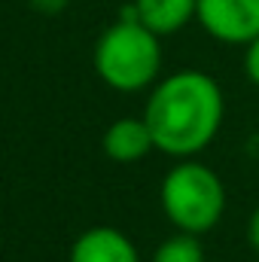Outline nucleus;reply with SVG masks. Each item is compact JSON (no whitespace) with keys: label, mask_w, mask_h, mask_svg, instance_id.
I'll use <instances>...</instances> for the list:
<instances>
[{"label":"nucleus","mask_w":259,"mask_h":262,"mask_svg":"<svg viewBox=\"0 0 259 262\" xmlns=\"http://www.w3.org/2000/svg\"><path fill=\"white\" fill-rule=\"evenodd\" d=\"M137 21H143L153 34L168 37L186 28L198 12V0H134L128 6Z\"/></svg>","instance_id":"7"},{"label":"nucleus","mask_w":259,"mask_h":262,"mask_svg":"<svg viewBox=\"0 0 259 262\" xmlns=\"http://www.w3.org/2000/svg\"><path fill=\"white\" fill-rule=\"evenodd\" d=\"M70 262H140V253L125 232L113 226H92L70 244Z\"/></svg>","instance_id":"5"},{"label":"nucleus","mask_w":259,"mask_h":262,"mask_svg":"<svg viewBox=\"0 0 259 262\" xmlns=\"http://www.w3.org/2000/svg\"><path fill=\"white\" fill-rule=\"evenodd\" d=\"M244 73H247V79L259 89V37L253 43L244 46Z\"/></svg>","instance_id":"9"},{"label":"nucleus","mask_w":259,"mask_h":262,"mask_svg":"<svg viewBox=\"0 0 259 262\" xmlns=\"http://www.w3.org/2000/svg\"><path fill=\"white\" fill-rule=\"evenodd\" d=\"M149 262H207V256H204V244L198 235L174 232L153 250Z\"/></svg>","instance_id":"8"},{"label":"nucleus","mask_w":259,"mask_h":262,"mask_svg":"<svg viewBox=\"0 0 259 262\" xmlns=\"http://www.w3.org/2000/svg\"><path fill=\"white\" fill-rule=\"evenodd\" d=\"M95 73L113 92L134 95L153 89L162 70V37L125 9L119 21L101 31L95 43Z\"/></svg>","instance_id":"2"},{"label":"nucleus","mask_w":259,"mask_h":262,"mask_svg":"<svg viewBox=\"0 0 259 262\" xmlns=\"http://www.w3.org/2000/svg\"><path fill=\"white\" fill-rule=\"evenodd\" d=\"M247 244L259 253V204L253 207V213L247 216Z\"/></svg>","instance_id":"11"},{"label":"nucleus","mask_w":259,"mask_h":262,"mask_svg":"<svg viewBox=\"0 0 259 262\" xmlns=\"http://www.w3.org/2000/svg\"><path fill=\"white\" fill-rule=\"evenodd\" d=\"M195 21L226 46H247L259 37V0H198Z\"/></svg>","instance_id":"4"},{"label":"nucleus","mask_w":259,"mask_h":262,"mask_svg":"<svg viewBox=\"0 0 259 262\" xmlns=\"http://www.w3.org/2000/svg\"><path fill=\"white\" fill-rule=\"evenodd\" d=\"M70 3L73 0H28V6L34 12H40V15H58V12H64Z\"/></svg>","instance_id":"10"},{"label":"nucleus","mask_w":259,"mask_h":262,"mask_svg":"<svg viewBox=\"0 0 259 262\" xmlns=\"http://www.w3.org/2000/svg\"><path fill=\"white\" fill-rule=\"evenodd\" d=\"M159 201L168 223L177 232L204 235L220 226L226 213V186L213 168L198 159H177V165L162 177Z\"/></svg>","instance_id":"3"},{"label":"nucleus","mask_w":259,"mask_h":262,"mask_svg":"<svg viewBox=\"0 0 259 262\" xmlns=\"http://www.w3.org/2000/svg\"><path fill=\"white\" fill-rule=\"evenodd\" d=\"M226 116L223 89L204 70H177L162 76L146 98L143 119L156 149L171 159H195L204 152Z\"/></svg>","instance_id":"1"},{"label":"nucleus","mask_w":259,"mask_h":262,"mask_svg":"<svg viewBox=\"0 0 259 262\" xmlns=\"http://www.w3.org/2000/svg\"><path fill=\"white\" fill-rule=\"evenodd\" d=\"M101 149L107 159H113L119 165H131V162L146 159L156 149V140H153V131L143 116H122L107 125L104 137H101Z\"/></svg>","instance_id":"6"}]
</instances>
